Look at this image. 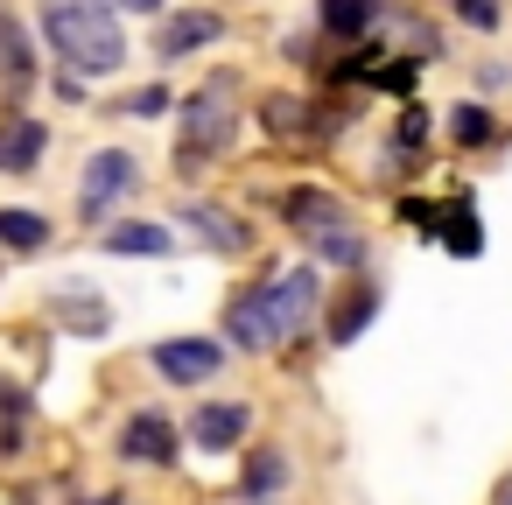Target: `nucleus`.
<instances>
[{"instance_id": "obj_1", "label": "nucleus", "mask_w": 512, "mask_h": 505, "mask_svg": "<svg viewBox=\"0 0 512 505\" xmlns=\"http://www.w3.org/2000/svg\"><path fill=\"white\" fill-rule=\"evenodd\" d=\"M309 309H316V274L295 267V274H281V281H253L246 295H232L225 337H239L246 351H274V344H288V337L309 323Z\"/></svg>"}, {"instance_id": "obj_2", "label": "nucleus", "mask_w": 512, "mask_h": 505, "mask_svg": "<svg viewBox=\"0 0 512 505\" xmlns=\"http://www.w3.org/2000/svg\"><path fill=\"white\" fill-rule=\"evenodd\" d=\"M43 36H50V50L71 64V71H120L127 64V36H120V22L99 8V0H57V8L43 15Z\"/></svg>"}, {"instance_id": "obj_3", "label": "nucleus", "mask_w": 512, "mask_h": 505, "mask_svg": "<svg viewBox=\"0 0 512 505\" xmlns=\"http://www.w3.org/2000/svg\"><path fill=\"white\" fill-rule=\"evenodd\" d=\"M232 134H239V113H232V78H218V85H204V92L183 106L176 162H183V169H197V162L225 155V148H232Z\"/></svg>"}, {"instance_id": "obj_4", "label": "nucleus", "mask_w": 512, "mask_h": 505, "mask_svg": "<svg viewBox=\"0 0 512 505\" xmlns=\"http://www.w3.org/2000/svg\"><path fill=\"white\" fill-rule=\"evenodd\" d=\"M288 225L302 232V239H316L323 246V260H337V267H358V232H351V211H344V197H330V190H288Z\"/></svg>"}, {"instance_id": "obj_5", "label": "nucleus", "mask_w": 512, "mask_h": 505, "mask_svg": "<svg viewBox=\"0 0 512 505\" xmlns=\"http://www.w3.org/2000/svg\"><path fill=\"white\" fill-rule=\"evenodd\" d=\"M134 183H141V162H134L127 148H99V155L85 162V183H78V218H85V225H106V211H113Z\"/></svg>"}, {"instance_id": "obj_6", "label": "nucleus", "mask_w": 512, "mask_h": 505, "mask_svg": "<svg viewBox=\"0 0 512 505\" xmlns=\"http://www.w3.org/2000/svg\"><path fill=\"white\" fill-rule=\"evenodd\" d=\"M218 365H225V344H211V337H169V344H155V372L176 379V386H204V379H218Z\"/></svg>"}, {"instance_id": "obj_7", "label": "nucleus", "mask_w": 512, "mask_h": 505, "mask_svg": "<svg viewBox=\"0 0 512 505\" xmlns=\"http://www.w3.org/2000/svg\"><path fill=\"white\" fill-rule=\"evenodd\" d=\"M43 148H50V127L43 120H29V113L0 120V176H36L43 169Z\"/></svg>"}, {"instance_id": "obj_8", "label": "nucleus", "mask_w": 512, "mask_h": 505, "mask_svg": "<svg viewBox=\"0 0 512 505\" xmlns=\"http://www.w3.org/2000/svg\"><path fill=\"white\" fill-rule=\"evenodd\" d=\"M120 456H127V463H176V428H169V414H155V407L127 414Z\"/></svg>"}, {"instance_id": "obj_9", "label": "nucleus", "mask_w": 512, "mask_h": 505, "mask_svg": "<svg viewBox=\"0 0 512 505\" xmlns=\"http://www.w3.org/2000/svg\"><path fill=\"white\" fill-rule=\"evenodd\" d=\"M218 36H225V22H218L211 8H190V15H169V22H162L155 57H162V64H176V57H190V50H211Z\"/></svg>"}, {"instance_id": "obj_10", "label": "nucleus", "mask_w": 512, "mask_h": 505, "mask_svg": "<svg viewBox=\"0 0 512 505\" xmlns=\"http://www.w3.org/2000/svg\"><path fill=\"white\" fill-rule=\"evenodd\" d=\"M183 218L197 225V239H204L211 253H225V260H239V253H253V232H246V225H239V218H232L225 204H190Z\"/></svg>"}, {"instance_id": "obj_11", "label": "nucleus", "mask_w": 512, "mask_h": 505, "mask_svg": "<svg viewBox=\"0 0 512 505\" xmlns=\"http://www.w3.org/2000/svg\"><path fill=\"white\" fill-rule=\"evenodd\" d=\"M99 246H106V253H127V260H162V253L176 246V232L155 225V218H127V225H106Z\"/></svg>"}, {"instance_id": "obj_12", "label": "nucleus", "mask_w": 512, "mask_h": 505, "mask_svg": "<svg viewBox=\"0 0 512 505\" xmlns=\"http://www.w3.org/2000/svg\"><path fill=\"white\" fill-rule=\"evenodd\" d=\"M246 428H253V414H246L239 400H218V407H197V421H190V435H197L204 449H239V442H246Z\"/></svg>"}, {"instance_id": "obj_13", "label": "nucleus", "mask_w": 512, "mask_h": 505, "mask_svg": "<svg viewBox=\"0 0 512 505\" xmlns=\"http://www.w3.org/2000/svg\"><path fill=\"white\" fill-rule=\"evenodd\" d=\"M0 85L8 92H29L36 85V57H29V36H22V22L0 8Z\"/></svg>"}, {"instance_id": "obj_14", "label": "nucleus", "mask_w": 512, "mask_h": 505, "mask_svg": "<svg viewBox=\"0 0 512 505\" xmlns=\"http://www.w3.org/2000/svg\"><path fill=\"white\" fill-rule=\"evenodd\" d=\"M316 22H323V36L358 43V36L379 22V0H316Z\"/></svg>"}, {"instance_id": "obj_15", "label": "nucleus", "mask_w": 512, "mask_h": 505, "mask_svg": "<svg viewBox=\"0 0 512 505\" xmlns=\"http://www.w3.org/2000/svg\"><path fill=\"white\" fill-rule=\"evenodd\" d=\"M372 316H379V281H358V288L337 302V316H330V344H351Z\"/></svg>"}, {"instance_id": "obj_16", "label": "nucleus", "mask_w": 512, "mask_h": 505, "mask_svg": "<svg viewBox=\"0 0 512 505\" xmlns=\"http://www.w3.org/2000/svg\"><path fill=\"white\" fill-rule=\"evenodd\" d=\"M43 239H50V218L43 211H22V204L0 211V246H8V253H36Z\"/></svg>"}, {"instance_id": "obj_17", "label": "nucleus", "mask_w": 512, "mask_h": 505, "mask_svg": "<svg viewBox=\"0 0 512 505\" xmlns=\"http://www.w3.org/2000/svg\"><path fill=\"white\" fill-rule=\"evenodd\" d=\"M50 316H64L78 337H106V302H92V295H57Z\"/></svg>"}, {"instance_id": "obj_18", "label": "nucleus", "mask_w": 512, "mask_h": 505, "mask_svg": "<svg viewBox=\"0 0 512 505\" xmlns=\"http://www.w3.org/2000/svg\"><path fill=\"white\" fill-rule=\"evenodd\" d=\"M449 134H456V148H484L491 141V113L484 106H449Z\"/></svg>"}, {"instance_id": "obj_19", "label": "nucleus", "mask_w": 512, "mask_h": 505, "mask_svg": "<svg viewBox=\"0 0 512 505\" xmlns=\"http://www.w3.org/2000/svg\"><path fill=\"white\" fill-rule=\"evenodd\" d=\"M288 484V463L274 456V449H260L253 463H246V498H267V491H281Z\"/></svg>"}, {"instance_id": "obj_20", "label": "nucleus", "mask_w": 512, "mask_h": 505, "mask_svg": "<svg viewBox=\"0 0 512 505\" xmlns=\"http://www.w3.org/2000/svg\"><path fill=\"white\" fill-rule=\"evenodd\" d=\"M442 239H449V253H463V260L484 246V239H477V218H470V204H449V232H442Z\"/></svg>"}, {"instance_id": "obj_21", "label": "nucleus", "mask_w": 512, "mask_h": 505, "mask_svg": "<svg viewBox=\"0 0 512 505\" xmlns=\"http://www.w3.org/2000/svg\"><path fill=\"white\" fill-rule=\"evenodd\" d=\"M295 113H302V106H295V99H288V92H274V99H267V106H260V120H267V127H274V134H295V127H302V120H295Z\"/></svg>"}, {"instance_id": "obj_22", "label": "nucleus", "mask_w": 512, "mask_h": 505, "mask_svg": "<svg viewBox=\"0 0 512 505\" xmlns=\"http://www.w3.org/2000/svg\"><path fill=\"white\" fill-rule=\"evenodd\" d=\"M449 8H456L470 29H498V22H505V8H498V0H449Z\"/></svg>"}, {"instance_id": "obj_23", "label": "nucleus", "mask_w": 512, "mask_h": 505, "mask_svg": "<svg viewBox=\"0 0 512 505\" xmlns=\"http://www.w3.org/2000/svg\"><path fill=\"white\" fill-rule=\"evenodd\" d=\"M120 113H127V120H155V113H169V92H162V85H148V92H134Z\"/></svg>"}, {"instance_id": "obj_24", "label": "nucleus", "mask_w": 512, "mask_h": 505, "mask_svg": "<svg viewBox=\"0 0 512 505\" xmlns=\"http://www.w3.org/2000/svg\"><path fill=\"white\" fill-rule=\"evenodd\" d=\"M421 134H428V120H421V106H407V120H400V148H421Z\"/></svg>"}, {"instance_id": "obj_25", "label": "nucleus", "mask_w": 512, "mask_h": 505, "mask_svg": "<svg viewBox=\"0 0 512 505\" xmlns=\"http://www.w3.org/2000/svg\"><path fill=\"white\" fill-rule=\"evenodd\" d=\"M120 8H127V15H155V8H162V0H120Z\"/></svg>"}, {"instance_id": "obj_26", "label": "nucleus", "mask_w": 512, "mask_h": 505, "mask_svg": "<svg viewBox=\"0 0 512 505\" xmlns=\"http://www.w3.org/2000/svg\"><path fill=\"white\" fill-rule=\"evenodd\" d=\"M78 505H120V498H113V491H99V498H78Z\"/></svg>"}, {"instance_id": "obj_27", "label": "nucleus", "mask_w": 512, "mask_h": 505, "mask_svg": "<svg viewBox=\"0 0 512 505\" xmlns=\"http://www.w3.org/2000/svg\"><path fill=\"white\" fill-rule=\"evenodd\" d=\"M498 505H512V477H505V484H498Z\"/></svg>"}]
</instances>
